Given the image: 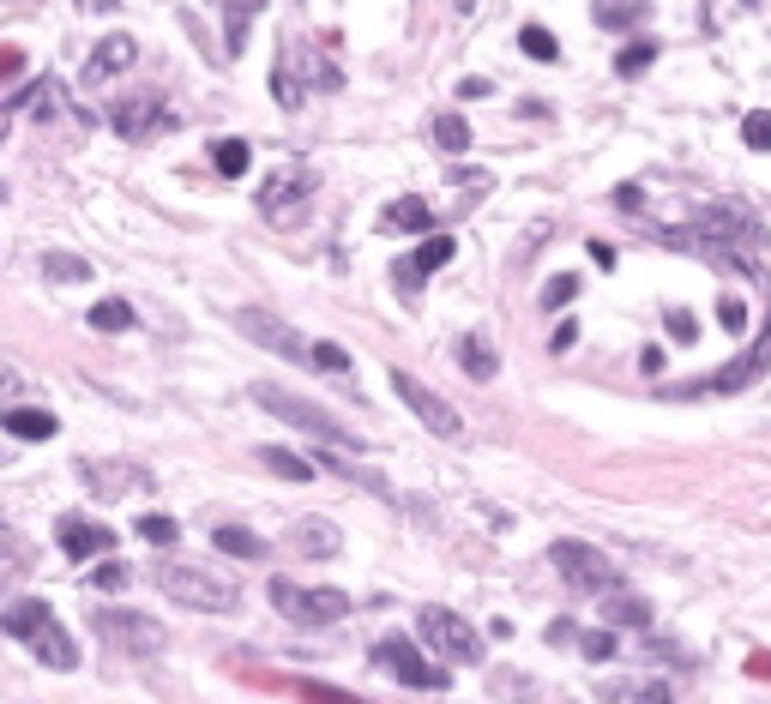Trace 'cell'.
<instances>
[{"label":"cell","instance_id":"obj_3","mask_svg":"<svg viewBox=\"0 0 771 704\" xmlns=\"http://www.w3.org/2000/svg\"><path fill=\"white\" fill-rule=\"evenodd\" d=\"M549 561H555V573H561L579 596H609V590H621L614 561L602 554V548H590V542H573V536H567V542L549 548Z\"/></svg>","mask_w":771,"mask_h":704},{"label":"cell","instance_id":"obj_21","mask_svg":"<svg viewBox=\"0 0 771 704\" xmlns=\"http://www.w3.org/2000/svg\"><path fill=\"white\" fill-rule=\"evenodd\" d=\"M0 428L13 433V440H54L49 410H0Z\"/></svg>","mask_w":771,"mask_h":704},{"label":"cell","instance_id":"obj_8","mask_svg":"<svg viewBox=\"0 0 771 704\" xmlns=\"http://www.w3.org/2000/svg\"><path fill=\"white\" fill-rule=\"evenodd\" d=\"M393 391H398V398H405V404H410V416H416V422H422V428H428V433H440V440H458V433H464V422H458V410L446 404L440 391H428V386H422L416 374H405V367H393Z\"/></svg>","mask_w":771,"mask_h":704},{"label":"cell","instance_id":"obj_28","mask_svg":"<svg viewBox=\"0 0 771 704\" xmlns=\"http://www.w3.org/2000/svg\"><path fill=\"white\" fill-rule=\"evenodd\" d=\"M308 367L326 374V379H344V374H350V355H344L338 343H314V350H308Z\"/></svg>","mask_w":771,"mask_h":704},{"label":"cell","instance_id":"obj_44","mask_svg":"<svg viewBox=\"0 0 771 704\" xmlns=\"http://www.w3.org/2000/svg\"><path fill=\"white\" fill-rule=\"evenodd\" d=\"M301 692H308V699H314V704H356V699H338V692H332V687H314V680H308V687H301Z\"/></svg>","mask_w":771,"mask_h":704},{"label":"cell","instance_id":"obj_7","mask_svg":"<svg viewBox=\"0 0 771 704\" xmlns=\"http://www.w3.org/2000/svg\"><path fill=\"white\" fill-rule=\"evenodd\" d=\"M416 632L446 656V663H483V639H476V626L452 608H422L416 614Z\"/></svg>","mask_w":771,"mask_h":704},{"label":"cell","instance_id":"obj_15","mask_svg":"<svg viewBox=\"0 0 771 704\" xmlns=\"http://www.w3.org/2000/svg\"><path fill=\"white\" fill-rule=\"evenodd\" d=\"M308 193H314V169H308V163H284V169L260 187V211H272V217H277V211L301 205Z\"/></svg>","mask_w":771,"mask_h":704},{"label":"cell","instance_id":"obj_4","mask_svg":"<svg viewBox=\"0 0 771 704\" xmlns=\"http://www.w3.org/2000/svg\"><path fill=\"white\" fill-rule=\"evenodd\" d=\"M272 608L296 626H332L350 614V596L344 590H308V584H289V578H272Z\"/></svg>","mask_w":771,"mask_h":704},{"label":"cell","instance_id":"obj_5","mask_svg":"<svg viewBox=\"0 0 771 704\" xmlns=\"http://www.w3.org/2000/svg\"><path fill=\"white\" fill-rule=\"evenodd\" d=\"M91 632L103 644H115V651H127V656H158L163 644H170L151 614H133V608H91Z\"/></svg>","mask_w":771,"mask_h":704},{"label":"cell","instance_id":"obj_34","mask_svg":"<svg viewBox=\"0 0 771 704\" xmlns=\"http://www.w3.org/2000/svg\"><path fill=\"white\" fill-rule=\"evenodd\" d=\"M742 139L754 144V151H771V109H754V115L742 121Z\"/></svg>","mask_w":771,"mask_h":704},{"label":"cell","instance_id":"obj_12","mask_svg":"<svg viewBox=\"0 0 771 704\" xmlns=\"http://www.w3.org/2000/svg\"><path fill=\"white\" fill-rule=\"evenodd\" d=\"M374 663H380V668H393L405 687H434V692L446 687V668L422 663V651H416L410 639H386V644H374Z\"/></svg>","mask_w":771,"mask_h":704},{"label":"cell","instance_id":"obj_24","mask_svg":"<svg viewBox=\"0 0 771 704\" xmlns=\"http://www.w3.org/2000/svg\"><path fill=\"white\" fill-rule=\"evenodd\" d=\"M458 367H464V374H471V379H495V350H488V343L483 338H464V343H458Z\"/></svg>","mask_w":771,"mask_h":704},{"label":"cell","instance_id":"obj_31","mask_svg":"<svg viewBox=\"0 0 771 704\" xmlns=\"http://www.w3.org/2000/svg\"><path fill=\"white\" fill-rule=\"evenodd\" d=\"M519 49L536 54V61H555V54H561V42H555L543 25H524V30H519Z\"/></svg>","mask_w":771,"mask_h":704},{"label":"cell","instance_id":"obj_51","mask_svg":"<svg viewBox=\"0 0 771 704\" xmlns=\"http://www.w3.org/2000/svg\"><path fill=\"white\" fill-rule=\"evenodd\" d=\"M747 7H754V0H747Z\"/></svg>","mask_w":771,"mask_h":704},{"label":"cell","instance_id":"obj_45","mask_svg":"<svg viewBox=\"0 0 771 704\" xmlns=\"http://www.w3.org/2000/svg\"><path fill=\"white\" fill-rule=\"evenodd\" d=\"M7 391H18V367L13 362H0V398H7Z\"/></svg>","mask_w":771,"mask_h":704},{"label":"cell","instance_id":"obj_48","mask_svg":"<svg viewBox=\"0 0 771 704\" xmlns=\"http://www.w3.org/2000/svg\"><path fill=\"white\" fill-rule=\"evenodd\" d=\"M79 13H115V0H79Z\"/></svg>","mask_w":771,"mask_h":704},{"label":"cell","instance_id":"obj_37","mask_svg":"<svg viewBox=\"0 0 771 704\" xmlns=\"http://www.w3.org/2000/svg\"><path fill=\"white\" fill-rule=\"evenodd\" d=\"M91 584H97V590H127V584H133V573H127L121 561H103V566L91 573Z\"/></svg>","mask_w":771,"mask_h":704},{"label":"cell","instance_id":"obj_43","mask_svg":"<svg viewBox=\"0 0 771 704\" xmlns=\"http://www.w3.org/2000/svg\"><path fill=\"white\" fill-rule=\"evenodd\" d=\"M639 704H675V699H669L663 680H645V687H639Z\"/></svg>","mask_w":771,"mask_h":704},{"label":"cell","instance_id":"obj_22","mask_svg":"<svg viewBox=\"0 0 771 704\" xmlns=\"http://www.w3.org/2000/svg\"><path fill=\"white\" fill-rule=\"evenodd\" d=\"M602 620H609V626H645V620H651V602L609 590V596H602Z\"/></svg>","mask_w":771,"mask_h":704},{"label":"cell","instance_id":"obj_47","mask_svg":"<svg viewBox=\"0 0 771 704\" xmlns=\"http://www.w3.org/2000/svg\"><path fill=\"white\" fill-rule=\"evenodd\" d=\"M13 561V530H7V524H0V566Z\"/></svg>","mask_w":771,"mask_h":704},{"label":"cell","instance_id":"obj_16","mask_svg":"<svg viewBox=\"0 0 771 704\" xmlns=\"http://www.w3.org/2000/svg\"><path fill=\"white\" fill-rule=\"evenodd\" d=\"M61 554L66 561H97V554H109L115 548V530L109 524H91V518H61Z\"/></svg>","mask_w":771,"mask_h":704},{"label":"cell","instance_id":"obj_32","mask_svg":"<svg viewBox=\"0 0 771 704\" xmlns=\"http://www.w3.org/2000/svg\"><path fill=\"white\" fill-rule=\"evenodd\" d=\"M49 277H54V284H85V277H91V265L73 260V253H49Z\"/></svg>","mask_w":771,"mask_h":704},{"label":"cell","instance_id":"obj_9","mask_svg":"<svg viewBox=\"0 0 771 704\" xmlns=\"http://www.w3.org/2000/svg\"><path fill=\"white\" fill-rule=\"evenodd\" d=\"M236 326H241V338H253L260 350L289 355L296 367H308V350H314V343L301 338V331L289 326V319H277V313H265V307H241V313H236Z\"/></svg>","mask_w":771,"mask_h":704},{"label":"cell","instance_id":"obj_17","mask_svg":"<svg viewBox=\"0 0 771 704\" xmlns=\"http://www.w3.org/2000/svg\"><path fill=\"white\" fill-rule=\"evenodd\" d=\"M133 61H139V42H133L127 30H115V37H103L91 49V61H85V85H109V78L127 73Z\"/></svg>","mask_w":771,"mask_h":704},{"label":"cell","instance_id":"obj_18","mask_svg":"<svg viewBox=\"0 0 771 704\" xmlns=\"http://www.w3.org/2000/svg\"><path fill=\"white\" fill-rule=\"evenodd\" d=\"M289 548H296L301 561H332L344 548V536H338V524H326V518H296L289 524Z\"/></svg>","mask_w":771,"mask_h":704},{"label":"cell","instance_id":"obj_50","mask_svg":"<svg viewBox=\"0 0 771 704\" xmlns=\"http://www.w3.org/2000/svg\"><path fill=\"white\" fill-rule=\"evenodd\" d=\"M7 133H13V109H0V139H7Z\"/></svg>","mask_w":771,"mask_h":704},{"label":"cell","instance_id":"obj_2","mask_svg":"<svg viewBox=\"0 0 771 704\" xmlns=\"http://www.w3.org/2000/svg\"><path fill=\"white\" fill-rule=\"evenodd\" d=\"M158 590L175 596L182 608H199V614H229L241 602V590L229 584V578L211 573V566H199V561H163L158 566Z\"/></svg>","mask_w":771,"mask_h":704},{"label":"cell","instance_id":"obj_19","mask_svg":"<svg viewBox=\"0 0 771 704\" xmlns=\"http://www.w3.org/2000/svg\"><path fill=\"white\" fill-rule=\"evenodd\" d=\"M18 115L61 121L66 115V85H61V78H37V85H25V91H18Z\"/></svg>","mask_w":771,"mask_h":704},{"label":"cell","instance_id":"obj_13","mask_svg":"<svg viewBox=\"0 0 771 704\" xmlns=\"http://www.w3.org/2000/svg\"><path fill=\"white\" fill-rule=\"evenodd\" d=\"M771 367V331H759L754 343H747V355L735 367H723V374H711V379H699V386H681V398H693V391H747L759 374Z\"/></svg>","mask_w":771,"mask_h":704},{"label":"cell","instance_id":"obj_10","mask_svg":"<svg viewBox=\"0 0 771 704\" xmlns=\"http://www.w3.org/2000/svg\"><path fill=\"white\" fill-rule=\"evenodd\" d=\"M170 121H175V115H170V103H163L158 91H133V97H121V103L109 109V127H115L121 139H133V144L158 139Z\"/></svg>","mask_w":771,"mask_h":704},{"label":"cell","instance_id":"obj_38","mask_svg":"<svg viewBox=\"0 0 771 704\" xmlns=\"http://www.w3.org/2000/svg\"><path fill=\"white\" fill-rule=\"evenodd\" d=\"M651 61H657V42H633V49H621V61H614V66H621V73H645Z\"/></svg>","mask_w":771,"mask_h":704},{"label":"cell","instance_id":"obj_35","mask_svg":"<svg viewBox=\"0 0 771 704\" xmlns=\"http://www.w3.org/2000/svg\"><path fill=\"white\" fill-rule=\"evenodd\" d=\"M639 18V0H602V13H597V25H609V30H621V25H633Z\"/></svg>","mask_w":771,"mask_h":704},{"label":"cell","instance_id":"obj_27","mask_svg":"<svg viewBox=\"0 0 771 704\" xmlns=\"http://www.w3.org/2000/svg\"><path fill=\"white\" fill-rule=\"evenodd\" d=\"M434 144H440V151H471V121L464 115H434Z\"/></svg>","mask_w":771,"mask_h":704},{"label":"cell","instance_id":"obj_30","mask_svg":"<svg viewBox=\"0 0 771 704\" xmlns=\"http://www.w3.org/2000/svg\"><path fill=\"white\" fill-rule=\"evenodd\" d=\"M139 536H145V542H158V548H175L182 524H175V518H163V512H145V518H139Z\"/></svg>","mask_w":771,"mask_h":704},{"label":"cell","instance_id":"obj_25","mask_svg":"<svg viewBox=\"0 0 771 704\" xmlns=\"http://www.w3.org/2000/svg\"><path fill=\"white\" fill-rule=\"evenodd\" d=\"M211 542H217L223 554H236V561H260V554H265L260 536H253V530H236V524H223V530L211 536Z\"/></svg>","mask_w":771,"mask_h":704},{"label":"cell","instance_id":"obj_14","mask_svg":"<svg viewBox=\"0 0 771 704\" xmlns=\"http://www.w3.org/2000/svg\"><path fill=\"white\" fill-rule=\"evenodd\" d=\"M452 253H458V241H452V235H428V241H422V248L416 253H405V260H398V289H405V296H416V289H422V277H428V272H440V265L446 260H452Z\"/></svg>","mask_w":771,"mask_h":704},{"label":"cell","instance_id":"obj_11","mask_svg":"<svg viewBox=\"0 0 771 704\" xmlns=\"http://www.w3.org/2000/svg\"><path fill=\"white\" fill-rule=\"evenodd\" d=\"M85 488L97 500H127V494H151V469L127 464V457H85L79 464Z\"/></svg>","mask_w":771,"mask_h":704},{"label":"cell","instance_id":"obj_39","mask_svg":"<svg viewBox=\"0 0 771 704\" xmlns=\"http://www.w3.org/2000/svg\"><path fill=\"white\" fill-rule=\"evenodd\" d=\"M579 651H585L590 663H609V656H614V639H609V632H585V639H579Z\"/></svg>","mask_w":771,"mask_h":704},{"label":"cell","instance_id":"obj_20","mask_svg":"<svg viewBox=\"0 0 771 704\" xmlns=\"http://www.w3.org/2000/svg\"><path fill=\"white\" fill-rule=\"evenodd\" d=\"M380 229H393V235H428L434 229L428 199H393V205H386V217H380Z\"/></svg>","mask_w":771,"mask_h":704},{"label":"cell","instance_id":"obj_1","mask_svg":"<svg viewBox=\"0 0 771 704\" xmlns=\"http://www.w3.org/2000/svg\"><path fill=\"white\" fill-rule=\"evenodd\" d=\"M0 626L13 632V639H25L30 644V656H37L42 668H79V644H73V632H66L61 620H54V608L42 596H25V602H13V608L0 614Z\"/></svg>","mask_w":771,"mask_h":704},{"label":"cell","instance_id":"obj_41","mask_svg":"<svg viewBox=\"0 0 771 704\" xmlns=\"http://www.w3.org/2000/svg\"><path fill=\"white\" fill-rule=\"evenodd\" d=\"M718 319H723V331H747V307H742V301H723V307H718Z\"/></svg>","mask_w":771,"mask_h":704},{"label":"cell","instance_id":"obj_40","mask_svg":"<svg viewBox=\"0 0 771 704\" xmlns=\"http://www.w3.org/2000/svg\"><path fill=\"white\" fill-rule=\"evenodd\" d=\"M248 18H253V7H229V49L248 42Z\"/></svg>","mask_w":771,"mask_h":704},{"label":"cell","instance_id":"obj_49","mask_svg":"<svg viewBox=\"0 0 771 704\" xmlns=\"http://www.w3.org/2000/svg\"><path fill=\"white\" fill-rule=\"evenodd\" d=\"M7 73H18V54H0V78Z\"/></svg>","mask_w":771,"mask_h":704},{"label":"cell","instance_id":"obj_46","mask_svg":"<svg viewBox=\"0 0 771 704\" xmlns=\"http://www.w3.org/2000/svg\"><path fill=\"white\" fill-rule=\"evenodd\" d=\"M590 260H597L602 272H609V265H614V248H609V241H590Z\"/></svg>","mask_w":771,"mask_h":704},{"label":"cell","instance_id":"obj_33","mask_svg":"<svg viewBox=\"0 0 771 704\" xmlns=\"http://www.w3.org/2000/svg\"><path fill=\"white\" fill-rule=\"evenodd\" d=\"M573 296H579V277L573 272H555L549 284H543V307H567Z\"/></svg>","mask_w":771,"mask_h":704},{"label":"cell","instance_id":"obj_42","mask_svg":"<svg viewBox=\"0 0 771 704\" xmlns=\"http://www.w3.org/2000/svg\"><path fill=\"white\" fill-rule=\"evenodd\" d=\"M669 331H675V338H681V343H693V331H699V326H693V313H681V307H669Z\"/></svg>","mask_w":771,"mask_h":704},{"label":"cell","instance_id":"obj_26","mask_svg":"<svg viewBox=\"0 0 771 704\" xmlns=\"http://www.w3.org/2000/svg\"><path fill=\"white\" fill-rule=\"evenodd\" d=\"M211 163H217V175H229V181H236V175H248L253 151L241 139H217V144H211Z\"/></svg>","mask_w":771,"mask_h":704},{"label":"cell","instance_id":"obj_29","mask_svg":"<svg viewBox=\"0 0 771 704\" xmlns=\"http://www.w3.org/2000/svg\"><path fill=\"white\" fill-rule=\"evenodd\" d=\"M91 326H97V331H127V326H133V307L109 296V301H97V307H91Z\"/></svg>","mask_w":771,"mask_h":704},{"label":"cell","instance_id":"obj_23","mask_svg":"<svg viewBox=\"0 0 771 704\" xmlns=\"http://www.w3.org/2000/svg\"><path fill=\"white\" fill-rule=\"evenodd\" d=\"M260 464L272 469V476H289V482H308V476H314V464L296 457V452H284V445H260Z\"/></svg>","mask_w":771,"mask_h":704},{"label":"cell","instance_id":"obj_36","mask_svg":"<svg viewBox=\"0 0 771 704\" xmlns=\"http://www.w3.org/2000/svg\"><path fill=\"white\" fill-rule=\"evenodd\" d=\"M272 91H277V103H284V109H296V103H301V78L289 73V61L272 73Z\"/></svg>","mask_w":771,"mask_h":704},{"label":"cell","instance_id":"obj_6","mask_svg":"<svg viewBox=\"0 0 771 704\" xmlns=\"http://www.w3.org/2000/svg\"><path fill=\"white\" fill-rule=\"evenodd\" d=\"M253 398H260L277 422H289V428H308V433H320V440L344 445V452H362V440H356V433H344L338 422H332L320 404H308V398H289L284 386H253Z\"/></svg>","mask_w":771,"mask_h":704}]
</instances>
